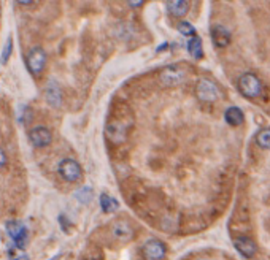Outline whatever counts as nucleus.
<instances>
[{"instance_id": "1", "label": "nucleus", "mask_w": 270, "mask_h": 260, "mask_svg": "<svg viewBox=\"0 0 270 260\" xmlns=\"http://www.w3.org/2000/svg\"><path fill=\"white\" fill-rule=\"evenodd\" d=\"M188 73L181 65H167L159 72V81L165 88H175L186 81Z\"/></svg>"}, {"instance_id": "2", "label": "nucleus", "mask_w": 270, "mask_h": 260, "mask_svg": "<svg viewBox=\"0 0 270 260\" xmlns=\"http://www.w3.org/2000/svg\"><path fill=\"white\" fill-rule=\"evenodd\" d=\"M239 91L243 97L247 99H256L258 95H261L263 92V84H261V80L255 75V73H243L239 78Z\"/></svg>"}, {"instance_id": "3", "label": "nucleus", "mask_w": 270, "mask_h": 260, "mask_svg": "<svg viewBox=\"0 0 270 260\" xmlns=\"http://www.w3.org/2000/svg\"><path fill=\"white\" fill-rule=\"evenodd\" d=\"M196 95L200 102L204 103H213L220 99V88L218 84L208 78H202L196 84Z\"/></svg>"}, {"instance_id": "4", "label": "nucleus", "mask_w": 270, "mask_h": 260, "mask_svg": "<svg viewBox=\"0 0 270 260\" xmlns=\"http://www.w3.org/2000/svg\"><path fill=\"white\" fill-rule=\"evenodd\" d=\"M6 233L13 240L14 246L18 249H24L27 246V227L19 221L6 222Z\"/></svg>"}, {"instance_id": "5", "label": "nucleus", "mask_w": 270, "mask_h": 260, "mask_svg": "<svg viewBox=\"0 0 270 260\" xmlns=\"http://www.w3.org/2000/svg\"><path fill=\"white\" fill-rule=\"evenodd\" d=\"M27 68L32 75H40L43 72V68L46 65V53L45 49L40 46H33L27 53Z\"/></svg>"}, {"instance_id": "6", "label": "nucleus", "mask_w": 270, "mask_h": 260, "mask_svg": "<svg viewBox=\"0 0 270 260\" xmlns=\"http://www.w3.org/2000/svg\"><path fill=\"white\" fill-rule=\"evenodd\" d=\"M59 175L62 179L68 181V183H76L80 181L83 173H81V167L80 163L73 159H64L59 163Z\"/></svg>"}, {"instance_id": "7", "label": "nucleus", "mask_w": 270, "mask_h": 260, "mask_svg": "<svg viewBox=\"0 0 270 260\" xmlns=\"http://www.w3.org/2000/svg\"><path fill=\"white\" fill-rule=\"evenodd\" d=\"M111 235L113 238H116L119 243H129L132 241L135 237V230L132 227V224L126 219H118L111 224Z\"/></svg>"}, {"instance_id": "8", "label": "nucleus", "mask_w": 270, "mask_h": 260, "mask_svg": "<svg viewBox=\"0 0 270 260\" xmlns=\"http://www.w3.org/2000/svg\"><path fill=\"white\" fill-rule=\"evenodd\" d=\"M167 248L161 240H148L142 246V256L145 260H164Z\"/></svg>"}, {"instance_id": "9", "label": "nucleus", "mask_w": 270, "mask_h": 260, "mask_svg": "<svg viewBox=\"0 0 270 260\" xmlns=\"http://www.w3.org/2000/svg\"><path fill=\"white\" fill-rule=\"evenodd\" d=\"M127 123H124V121H113V123H108L107 126V138L110 141L113 143H123L126 140L127 136Z\"/></svg>"}, {"instance_id": "10", "label": "nucleus", "mask_w": 270, "mask_h": 260, "mask_svg": "<svg viewBox=\"0 0 270 260\" xmlns=\"http://www.w3.org/2000/svg\"><path fill=\"white\" fill-rule=\"evenodd\" d=\"M29 140L35 148H46L53 141V135H51V130L48 127L38 126L29 132Z\"/></svg>"}, {"instance_id": "11", "label": "nucleus", "mask_w": 270, "mask_h": 260, "mask_svg": "<svg viewBox=\"0 0 270 260\" xmlns=\"http://www.w3.org/2000/svg\"><path fill=\"white\" fill-rule=\"evenodd\" d=\"M210 37H212V40H213L216 48H226V46H229L231 38H232L229 29H226L224 25H220V24H216V25H213V27H212Z\"/></svg>"}, {"instance_id": "12", "label": "nucleus", "mask_w": 270, "mask_h": 260, "mask_svg": "<svg viewBox=\"0 0 270 260\" xmlns=\"http://www.w3.org/2000/svg\"><path fill=\"white\" fill-rule=\"evenodd\" d=\"M234 246H235V249H237L243 257H247V259L255 257L256 253H258L256 243L253 241L251 238H248V237H239V238H235Z\"/></svg>"}, {"instance_id": "13", "label": "nucleus", "mask_w": 270, "mask_h": 260, "mask_svg": "<svg viewBox=\"0 0 270 260\" xmlns=\"http://www.w3.org/2000/svg\"><path fill=\"white\" fill-rule=\"evenodd\" d=\"M45 99L49 103L51 107H60L62 103V92H60V88L56 81H49L45 88Z\"/></svg>"}, {"instance_id": "14", "label": "nucleus", "mask_w": 270, "mask_h": 260, "mask_svg": "<svg viewBox=\"0 0 270 260\" xmlns=\"http://www.w3.org/2000/svg\"><path fill=\"white\" fill-rule=\"evenodd\" d=\"M167 10L172 16L181 18V16H185L189 11V2L188 0H169Z\"/></svg>"}, {"instance_id": "15", "label": "nucleus", "mask_w": 270, "mask_h": 260, "mask_svg": "<svg viewBox=\"0 0 270 260\" xmlns=\"http://www.w3.org/2000/svg\"><path fill=\"white\" fill-rule=\"evenodd\" d=\"M224 119H226V123H228L229 126L237 127V126L243 124V121H245V115H243V111L240 108L229 107L224 113Z\"/></svg>"}, {"instance_id": "16", "label": "nucleus", "mask_w": 270, "mask_h": 260, "mask_svg": "<svg viewBox=\"0 0 270 260\" xmlns=\"http://www.w3.org/2000/svg\"><path fill=\"white\" fill-rule=\"evenodd\" d=\"M188 53L193 56L194 59H202L204 57V48H202V40H200V37L194 35V37H191L188 40Z\"/></svg>"}, {"instance_id": "17", "label": "nucleus", "mask_w": 270, "mask_h": 260, "mask_svg": "<svg viewBox=\"0 0 270 260\" xmlns=\"http://www.w3.org/2000/svg\"><path fill=\"white\" fill-rule=\"evenodd\" d=\"M100 206L103 213H113L118 210V202L115 198H111L108 194H102L100 195Z\"/></svg>"}, {"instance_id": "18", "label": "nucleus", "mask_w": 270, "mask_h": 260, "mask_svg": "<svg viewBox=\"0 0 270 260\" xmlns=\"http://www.w3.org/2000/svg\"><path fill=\"white\" fill-rule=\"evenodd\" d=\"M256 143L259 148L270 149V129H263L256 133Z\"/></svg>"}, {"instance_id": "19", "label": "nucleus", "mask_w": 270, "mask_h": 260, "mask_svg": "<svg viewBox=\"0 0 270 260\" xmlns=\"http://www.w3.org/2000/svg\"><path fill=\"white\" fill-rule=\"evenodd\" d=\"M11 51H13V40H11V37H8L5 41L3 51H2V57H0V64L2 65L8 64V60H10V56H11Z\"/></svg>"}, {"instance_id": "20", "label": "nucleus", "mask_w": 270, "mask_h": 260, "mask_svg": "<svg viewBox=\"0 0 270 260\" xmlns=\"http://www.w3.org/2000/svg\"><path fill=\"white\" fill-rule=\"evenodd\" d=\"M178 32L181 33V35H185V37H194L196 35V29H194V25L188 22V21H181L178 24Z\"/></svg>"}, {"instance_id": "21", "label": "nucleus", "mask_w": 270, "mask_h": 260, "mask_svg": "<svg viewBox=\"0 0 270 260\" xmlns=\"http://www.w3.org/2000/svg\"><path fill=\"white\" fill-rule=\"evenodd\" d=\"M76 200L81 202V203H88L91 198H92V189L91 187H83L81 190H78L76 192Z\"/></svg>"}, {"instance_id": "22", "label": "nucleus", "mask_w": 270, "mask_h": 260, "mask_svg": "<svg viewBox=\"0 0 270 260\" xmlns=\"http://www.w3.org/2000/svg\"><path fill=\"white\" fill-rule=\"evenodd\" d=\"M6 163H8L6 154H5V151H3L2 148H0V170L5 168V167H6Z\"/></svg>"}, {"instance_id": "23", "label": "nucleus", "mask_w": 270, "mask_h": 260, "mask_svg": "<svg viewBox=\"0 0 270 260\" xmlns=\"http://www.w3.org/2000/svg\"><path fill=\"white\" fill-rule=\"evenodd\" d=\"M129 6H132V8H138V6H142L143 5V0H130V2H127Z\"/></svg>"}, {"instance_id": "24", "label": "nucleus", "mask_w": 270, "mask_h": 260, "mask_svg": "<svg viewBox=\"0 0 270 260\" xmlns=\"http://www.w3.org/2000/svg\"><path fill=\"white\" fill-rule=\"evenodd\" d=\"M10 260H29V257L25 254H19V256H11Z\"/></svg>"}, {"instance_id": "25", "label": "nucleus", "mask_w": 270, "mask_h": 260, "mask_svg": "<svg viewBox=\"0 0 270 260\" xmlns=\"http://www.w3.org/2000/svg\"><path fill=\"white\" fill-rule=\"evenodd\" d=\"M16 3H19V5H30V3H35V2H32V0H27V2H25V0H19V2H16Z\"/></svg>"}, {"instance_id": "26", "label": "nucleus", "mask_w": 270, "mask_h": 260, "mask_svg": "<svg viewBox=\"0 0 270 260\" xmlns=\"http://www.w3.org/2000/svg\"><path fill=\"white\" fill-rule=\"evenodd\" d=\"M86 260H97V259H86Z\"/></svg>"}]
</instances>
